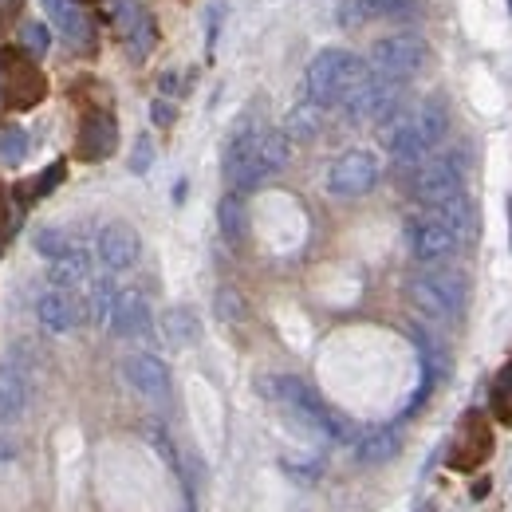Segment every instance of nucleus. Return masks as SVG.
Here are the masks:
<instances>
[{"label": "nucleus", "mask_w": 512, "mask_h": 512, "mask_svg": "<svg viewBox=\"0 0 512 512\" xmlns=\"http://www.w3.org/2000/svg\"><path fill=\"white\" fill-rule=\"evenodd\" d=\"M493 410L505 422H512V363L497 375V383H493Z\"/></svg>", "instance_id": "obj_32"}, {"label": "nucleus", "mask_w": 512, "mask_h": 512, "mask_svg": "<svg viewBox=\"0 0 512 512\" xmlns=\"http://www.w3.org/2000/svg\"><path fill=\"white\" fill-rule=\"evenodd\" d=\"M213 312H217V320L221 323H245L249 304H245V296H241L237 288H217V296H213Z\"/></svg>", "instance_id": "obj_28"}, {"label": "nucleus", "mask_w": 512, "mask_h": 512, "mask_svg": "<svg viewBox=\"0 0 512 512\" xmlns=\"http://www.w3.org/2000/svg\"><path fill=\"white\" fill-rule=\"evenodd\" d=\"M44 91H48V83L28 52H0V99L8 107H16V111L36 107L44 99Z\"/></svg>", "instance_id": "obj_9"}, {"label": "nucleus", "mask_w": 512, "mask_h": 512, "mask_svg": "<svg viewBox=\"0 0 512 512\" xmlns=\"http://www.w3.org/2000/svg\"><path fill=\"white\" fill-rule=\"evenodd\" d=\"M119 146V123L107 111H91L79 127V158L83 162H103Z\"/></svg>", "instance_id": "obj_18"}, {"label": "nucleus", "mask_w": 512, "mask_h": 512, "mask_svg": "<svg viewBox=\"0 0 512 512\" xmlns=\"http://www.w3.org/2000/svg\"><path fill=\"white\" fill-rule=\"evenodd\" d=\"M16 457V446H12V438H0V461H12Z\"/></svg>", "instance_id": "obj_36"}, {"label": "nucleus", "mask_w": 512, "mask_h": 512, "mask_svg": "<svg viewBox=\"0 0 512 512\" xmlns=\"http://www.w3.org/2000/svg\"><path fill=\"white\" fill-rule=\"evenodd\" d=\"M95 253H99L107 272H130L138 264V256H142V237L130 229L127 221H111V225L99 229Z\"/></svg>", "instance_id": "obj_14"}, {"label": "nucleus", "mask_w": 512, "mask_h": 512, "mask_svg": "<svg viewBox=\"0 0 512 512\" xmlns=\"http://www.w3.org/2000/svg\"><path fill=\"white\" fill-rule=\"evenodd\" d=\"M36 316H40V327H44L48 335H71V331L83 323V304H79V296L67 292V288H48V292H40V300H36Z\"/></svg>", "instance_id": "obj_16"}, {"label": "nucleus", "mask_w": 512, "mask_h": 512, "mask_svg": "<svg viewBox=\"0 0 512 512\" xmlns=\"http://www.w3.org/2000/svg\"><path fill=\"white\" fill-rule=\"evenodd\" d=\"M107 327H111V335H119V339H142V335H150L154 320H150L146 296H142L138 288H119Z\"/></svg>", "instance_id": "obj_17"}, {"label": "nucleus", "mask_w": 512, "mask_h": 512, "mask_svg": "<svg viewBox=\"0 0 512 512\" xmlns=\"http://www.w3.org/2000/svg\"><path fill=\"white\" fill-rule=\"evenodd\" d=\"M115 28L123 36V44L130 48L134 60H146L154 40H158V28H154V16L138 4V0H119L115 4Z\"/></svg>", "instance_id": "obj_15"}, {"label": "nucleus", "mask_w": 512, "mask_h": 512, "mask_svg": "<svg viewBox=\"0 0 512 512\" xmlns=\"http://www.w3.org/2000/svg\"><path fill=\"white\" fill-rule=\"evenodd\" d=\"M402 453V430L398 426H371L367 434L355 438V457L363 465H386Z\"/></svg>", "instance_id": "obj_21"}, {"label": "nucleus", "mask_w": 512, "mask_h": 512, "mask_svg": "<svg viewBox=\"0 0 512 512\" xmlns=\"http://www.w3.org/2000/svg\"><path fill=\"white\" fill-rule=\"evenodd\" d=\"M509 8H512V4H509Z\"/></svg>", "instance_id": "obj_37"}, {"label": "nucleus", "mask_w": 512, "mask_h": 512, "mask_svg": "<svg viewBox=\"0 0 512 512\" xmlns=\"http://www.w3.org/2000/svg\"><path fill=\"white\" fill-rule=\"evenodd\" d=\"M217 225H221V237L229 245H245V237H249V209H245V197L241 193H225L221 197Z\"/></svg>", "instance_id": "obj_23"}, {"label": "nucleus", "mask_w": 512, "mask_h": 512, "mask_svg": "<svg viewBox=\"0 0 512 512\" xmlns=\"http://www.w3.org/2000/svg\"><path fill=\"white\" fill-rule=\"evenodd\" d=\"M115 296H119V288H115V280H111V276H99V280L91 284L87 308H91V320L99 323V327H107V323H111V308H115Z\"/></svg>", "instance_id": "obj_27"}, {"label": "nucleus", "mask_w": 512, "mask_h": 512, "mask_svg": "<svg viewBox=\"0 0 512 512\" xmlns=\"http://www.w3.org/2000/svg\"><path fill=\"white\" fill-rule=\"evenodd\" d=\"M402 87L406 79H390V75H379V71H367V79L339 103L347 123H386L398 107H402Z\"/></svg>", "instance_id": "obj_7"}, {"label": "nucleus", "mask_w": 512, "mask_h": 512, "mask_svg": "<svg viewBox=\"0 0 512 512\" xmlns=\"http://www.w3.org/2000/svg\"><path fill=\"white\" fill-rule=\"evenodd\" d=\"M379 174H383V166L371 150H347L327 170V193L331 197H363L379 186Z\"/></svg>", "instance_id": "obj_12"}, {"label": "nucleus", "mask_w": 512, "mask_h": 512, "mask_svg": "<svg viewBox=\"0 0 512 512\" xmlns=\"http://www.w3.org/2000/svg\"><path fill=\"white\" fill-rule=\"evenodd\" d=\"M20 48H24L32 60L48 56V48H52V32H48V24H44V20L24 24V28H20Z\"/></svg>", "instance_id": "obj_29"}, {"label": "nucleus", "mask_w": 512, "mask_h": 512, "mask_svg": "<svg viewBox=\"0 0 512 512\" xmlns=\"http://www.w3.org/2000/svg\"><path fill=\"white\" fill-rule=\"evenodd\" d=\"M292 158V138L284 127H264L256 115H245L229 130L225 142V178L237 193L260 190L268 178H276Z\"/></svg>", "instance_id": "obj_1"}, {"label": "nucleus", "mask_w": 512, "mask_h": 512, "mask_svg": "<svg viewBox=\"0 0 512 512\" xmlns=\"http://www.w3.org/2000/svg\"><path fill=\"white\" fill-rule=\"evenodd\" d=\"M60 178H64V166H52V170H48V178H40L36 193H48L52 186H56V182H60Z\"/></svg>", "instance_id": "obj_35"}, {"label": "nucleus", "mask_w": 512, "mask_h": 512, "mask_svg": "<svg viewBox=\"0 0 512 512\" xmlns=\"http://www.w3.org/2000/svg\"><path fill=\"white\" fill-rule=\"evenodd\" d=\"M406 296L414 304V312H422L430 323H457L465 312V296H469V280L457 268H438L430 264L426 272L410 276Z\"/></svg>", "instance_id": "obj_5"}, {"label": "nucleus", "mask_w": 512, "mask_h": 512, "mask_svg": "<svg viewBox=\"0 0 512 512\" xmlns=\"http://www.w3.org/2000/svg\"><path fill=\"white\" fill-rule=\"evenodd\" d=\"M260 394L268 402H276L288 418H296L304 430L320 434L327 442L355 446V438H359V430L351 426V418H343L339 410H331L320 394L304 383V379H296V375H268V379H260Z\"/></svg>", "instance_id": "obj_2"}, {"label": "nucleus", "mask_w": 512, "mask_h": 512, "mask_svg": "<svg viewBox=\"0 0 512 512\" xmlns=\"http://www.w3.org/2000/svg\"><path fill=\"white\" fill-rule=\"evenodd\" d=\"M465 190V158L461 150H442V154H430L422 166L410 170V197L426 209L449 201L453 193Z\"/></svg>", "instance_id": "obj_6"}, {"label": "nucleus", "mask_w": 512, "mask_h": 512, "mask_svg": "<svg viewBox=\"0 0 512 512\" xmlns=\"http://www.w3.org/2000/svg\"><path fill=\"white\" fill-rule=\"evenodd\" d=\"M154 123H158V127H170V123H174V107H170L166 99L154 103Z\"/></svg>", "instance_id": "obj_34"}, {"label": "nucleus", "mask_w": 512, "mask_h": 512, "mask_svg": "<svg viewBox=\"0 0 512 512\" xmlns=\"http://www.w3.org/2000/svg\"><path fill=\"white\" fill-rule=\"evenodd\" d=\"M123 379L134 394H142V398H150V402H170V367L158 359V355H150V351H134L123 359Z\"/></svg>", "instance_id": "obj_13"}, {"label": "nucleus", "mask_w": 512, "mask_h": 512, "mask_svg": "<svg viewBox=\"0 0 512 512\" xmlns=\"http://www.w3.org/2000/svg\"><path fill=\"white\" fill-rule=\"evenodd\" d=\"M406 249L418 264H446L449 256L461 249V237L430 209V213L406 221Z\"/></svg>", "instance_id": "obj_10"}, {"label": "nucleus", "mask_w": 512, "mask_h": 512, "mask_svg": "<svg viewBox=\"0 0 512 512\" xmlns=\"http://www.w3.org/2000/svg\"><path fill=\"white\" fill-rule=\"evenodd\" d=\"M430 60V48L422 36H410V32H398V36H386L371 48V60L367 67L379 71V75H390V79H410L418 75Z\"/></svg>", "instance_id": "obj_11"}, {"label": "nucleus", "mask_w": 512, "mask_h": 512, "mask_svg": "<svg viewBox=\"0 0 512 512\" xmlns=\"http://www.w3.org/2000/svg\"><path fill=\"white\" fill-rule=\"evenodd\" d=\"M162 335L170 347H193L201 339V320L193 308H170L162 316Z\"/></svg>", "instance_id": "obj_25"}, {"label": "nucleus", "mask_w": 512, "mask_h": 512, "mask_svg": "<svg viewBox=\"0 0 512 512\" xmlns=\"http://www.w3.org/2000/svg\"><path fill=\"white\" fill-rule=\"evenodd\" d=\"M36 398V359L28 347H16L0 359V426H12L28 414Z\"/></svg>", "instance_id": "obj_8"}, {"label": "nucleus", "mask_w": 512, "mask_h": 512, "mask_svg": "<svg viewBox=\"0 0 512 512\" xmlns=\"http://www.w3.org/2000/svg\"><path fill=\"white\" fill-rule=\"evenodd\" d=\"M24 154H28V134L20 127L0 130V162H4V166H20Z\"/></svg>", "instance_id": "obj_30"}, {"label": "nucleus", "mask_w": 512, "mask_h": 512, "mask_svg": "<svg viewBox=\"0 0 512 512\" xmlns=\"http://www.w3.org/2000/svg\"><path fill=\"white\" fill-rule=\"evenodd\" d=\"M422 16V0H347L343 24L359 20H414Z\"/></svg>", "instance_id": "obj_20"}, {"label": "nucleus", "mask_w": 512, "mask_h": 512, "mask_svg": "<svg viewBox=\"0 0 512 512\" xmlns=\"http://www.w3.org/2000/svg\"><path fill=\"white\" fill-rule=\"evenodd\" d=\"M434 213L446 221L449 229L461 237V241H469L473 233H477V205L469 201V193H453L449 201H442V205H434Z\"/></svg>", "instance_id": "obj_24"}, {"label": "nucleus", "mask_w": 512, "mask_h": 512, "mask_svg": "<svg viewBox=\"0 0 512 512\" xmlns=\"http://www.w3.org/2000/svg\"><path fill=\"white\" fill-rule=\"evenodd\" d=\"M367 60H359L355 52H343V48H327L320 52L308 71H304V99L316 103V107H339L363 79H367Z\"/></svg>", "instance_id": "obj_4"}, {"label": "nucleus", "mask_w": 512, "mask_h": 512, "mask_svg": "<svg viewBox=\"0 0 512 512\" xmlns=\"http://www.w3.org/2000/svg\"><path fill=\"white\" fill-rule=\"evenodd\" d=\"M32 245H36V253L40 256H48V260H56V256H64L75 241L67 237L64 229H40L36 237H32Z\"/></svg>", "instance_id": "obj_31"}, {"label": "nucleus", "mask_w": 512, "mask_h": 512, "mask_svg": "<svg viewBox=\"0 0 512 512\" xmlns=\"http://www.w3.org/2000/svg\"><path fill=\"white\" fill-rule=\"evenodd\" d=\"M320 130H323V107L308 103V99H304L300 107H292L288 119H284V134H288L292 142H312Z\"/></svg>", "instance_id": "obj_26"}, {"label": "nucleus", "mask_w": 512, "mask_h": 512, "mask_svg": "<svg viewBox=\"0 0 512 512\" xmlns=\"http://www.w3.org/2000/svg\"><path fill=\"white\" fill-rule=\"evenodd\" d=\"M44 8H48L52 24L60 28V36H64L67 44L91 52V44H95V28H91V16H87L75 0H44Z\"/></svg>", "instance_id": "obj_19"}, {"label": "nucleus", "mask_w": 512, "mask_h": 512, "mask_svg": "<svg viewBox=\"0 0 512 512\" xmlns=\"http://www.w3.org/2000/svg\"><path fill=\"white\" fill-rule=\"evenodd\" d=\"M446 130H449L446 107L434 103V99H426V103H418V107H410V111L398 107L383 123L379 134H383L386 154H390L402 170H414V166H422V162L442 146Z\"/></svg>", "instance_id": "obj_3"}, {"label": "nucleus", "mask_w": 512, "mask_h": 512, "mask_svg": "<svg viewBox=\"0 0 512 512\" xmlns=\"http://www.w3.org/2000/svg\"><path fill=\"white\" fill-rule=\"evenodd\" d=\"M48 280H52V288H67V292H75L79 284H87L91 280V256H87V249L71 245L64 256H56Z\"/></svg>", "instance_id": "obj_22"}, {"label": "nucleus", "mask_w": 512, "mask_h": 512, "mask_svg": "<svg viewBox=\"0 0 512 512\" xmlns=\"http://www.w3.org/2000/svg\"><path fill=\"white\" fill-rule=\"evenodd\" d=\"M150 162H154V146H150V138H138L134 158H130V170H134V174H146V170H150Z\"/></svg>", "instance_id": "obj_33"}]
</instances>
